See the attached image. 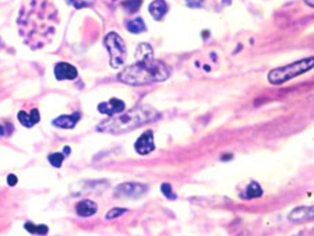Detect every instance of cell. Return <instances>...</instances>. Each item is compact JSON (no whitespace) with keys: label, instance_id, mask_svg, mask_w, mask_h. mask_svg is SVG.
<instances>
[{"label":"cell","instance_id":"obj_1","mask_svg":"<svg viewBox=\"0 0 314 236\" xmlns=\"http://www.w3.org/2000/svg\"><path fill=\"white\" fill-rule=\"evenodd\" d=\"M57 10L49 2H32V7H21L18 25L25 42L29 40V46L41 48L48 44L55 32Z\"/></svg>","mask_w":314,"mask_h":236},{"label":"cell","instance_id":"obj_15","mask_svg":"<svg viewBox=\"0 0 314 236\" xmlns=\"http://www.w3.org/2000/svg\"><path fill=\"white\" fill-rule=\"evenodd\" d=\"M126 28L129 29L132 34H140L147 29V25L143 21V18H136V20H132V21H127L126 24Z\"/></svg>","mask_w":314,"mask_h":236},{"label":"cell","instance_id":"obj_10","mask_svg":"<svg viewBox=\"0 0 314 236\" xmlns=\"http://www.w3.org/2000/svg\"><path fill=\"white\" fill-rule=\"evenodd\" d=\"M149 14L152 16L154 20L161 21L162 18L165 17L166 13H168V5H166L165 0H154L148 7Z\"/></svg>","mask_w":314,"mask_h":236},{"label":"cell","instance_id":"obj_18","mask_svg":"<svg viewBox=\"0 0 314 236\" xmlns=\"http://www.w3.org/2000/svg\"><path fill=\"white\" fill-rule=\"evenodd\" d=\"M25 229L28 230L29 233H35V235H45L48 233L49 228L46 225H34L32 222H27L25 224Z\"/></svg>","mask_w":314,"mask_h":236},{"label":"cell","instance_id":"obj_24","mask_svg":"<svg viewBox=\"0 0 314 236\" xmlns=\"http://www.w3.org/2000/svg\"><path fill=\"white\" fill-rule=\"evenodd\" d=\"M186 5L191 9H199L203 5V0H186Z\"/></svg>","mask_w":314,"mask_h":236},{"label":"cell","instance_id":"obj_16","mask_svg":"<svg viewBox=\"0 0 314 236\" xmlns=\"http://www.w3.org/2000/svg\"><path fill=\"white\" fill-rule=\"evenodd\" d=\"M263 196V189H261V186L257 183V182H251L249 184V187L246 189V193H245V197L246 199H257V197H261Z\"/></svg>","mask_w":314,"mask_h":236},{"label":"cell","instance_id":"obj_2","mask_svg":"<svg viewBox=\"0 0 314 236\" xmlns=\"http://www.w3.org/2000/svg\"><path fill=\"white\" fill-rule=\"evenodd\" d=\"M137 62L126 67L117 74V78L129 86H145L161 83L169 78L171 69L161 60H155L154 51L149 44H140L136 51Z\"/></svg>","mask_w":314,"mask_h":236},{"label":"cell","instance_id":"obj_3","mask_svg":"<svg viewBox=\"0 0 314 236\" xmlns=\"http://www.w3.org/2000/svg\"><path fill=\"white\" fill-rule=\"evenodd\" d=\"M160 117V113L148 105H140L137 108H133L132 110L126 112L119 116H114L109 121H105L97 127L98 132L112 133V134H119V133L129 132L133 129L143 126L144 123L156 121Z\"/></svg>","mask_w":314,"mask_h":236},{"label":"cell","instance_id":"obj_14","mask_svg":"<svg viewBox=\"0 0 314 236\" xmlns=\"http://www.w3.org/2000/svg\"><path fill=\"white\" fill-rule=\"evenodd\" d=\"M310 218H313V208L311 207L295 208V210L289 214V219L295 221V222H300V221H306V219Z\"/></svg>","mask_w":314,"mask_h":236},{"label":"cell","instance_id":"obj_5","mask_svg":"<svg viewBox=\"0 0 314 236\" xmlns=\"http://www.w3.org/2000/svg\"><path fill=\"white\" fill-rule=\"evenodd\" d=\"M103 45L108 49L109 52V63L112 69H119L126 62L127 56V49H126L125 41L122 40V36L116 32H109L103 38Z\"/></svg>","mask_w":314,"mask_h":236},{"label":"cell","instance_id":"obj_11","mask_svg":"<svg viewBox=\"0 0 314 236\" xmlns=\"http://www.w3.org/2000/svg\"><path fill=\"white\" fill-rule=\"evenodd\" d=\"M80 117H81L80 112H75V113H73V115L70 116L66 115L59 116L57 119L53 121V125L57 127H62V129H73V127L78 123Z\"/></svg>","mask_w":314,"mask_h":236},{"label":"cell","instance_id":"obj_26","mask_svg":"<svg viewBox=\"0 0 314 236\" xmlns=\"http://www.w3.org/2000/svg\"><path fill=\"white\" fill-rule=\"evenodd\" d=\"M306 3H307L308 6H314V2H313V0H306Z\"/></svg>","mask_w":314,"mask_h":236},{"label":"cell","instance_id":"obj_13","mask_svg":"<svg viewBox=\"0 0 314 236\" xmlns=\"http://www.w3.org/2000/svg\"><path fill=\"white\" fill-rule=\"evenodd\" d=\"M98 206L91 200H83L75 206V211L80 217H91L97 213Z\"/></svg>","mask_w":314,"mask_h":236},{"label":"cell","instance_id":"obj_9","mask_svg":"<svg viewBox=\"0 0 314 236\" xmlns=\"http://www.w3.org/2000/svg\"><path fill=\"white\" fill-rule=\"evenodd\" d=\"M125 102L117 98H112L98 105V110L105 115H116V113H122L125 110Z\"/></svg>","mask_w":314,"mask_h":236},{"label":"cell","instance_id":"obj_4","mask_svg":"<svg viewBox=\"0 0 314 236\" xmlns=\"http://www.w3.org/2000/svg\"><path fill=\"white\" fill-rule=\"evenodd\" d=\"M314 66V58L308 56V58L303 59V60H297L295 63L288 64L284 67H278V69L271 70L268 73V81L274 86L286 83V81L295 78L297 75L306 73L308 70L313 69Z\"/></svg>","mask_w":314,"mask_h":236},{"label":"cell","instance_id":"obj_19","mask_svg":"<svg viewBox=\"0 0 314 236\" xmlns=\"http://www.w3.org/2000/svg\"><path fill=\"white\" fill-rule=\"evenodd\" d=\"M64 158H66V156H64V154H62V152H53V154H51V155L48 156V160L51 162V165L55 168L62 167Z\"/></svg>","mask_w":314,"mask_h":236},{"label":"cell","instance_id":"obj_21","mask_svg":"<svg viewBox=\"0 0 314 236\" xmlns=\"http://www.w3.org/2000/svg\"><path fill=\"white\" fill-rule=\"evenodd\" d=\"M125 213H127V210H126V208H112V210H109L108 214H106V219L117 218V217L123 215Z\"/></svg>","mask_w":314,"mask_h":236},{"label":"cell","instance_id":"obj_12","mask_svg":"<svg viewBox=\"0 0 314 236\" xmlns=\"http://www.w3.org/2000/svg\"><path fill=\"white\" fill-rule=\"evenodd\" d=\"M41 116H40V112L38 109H32L31 112H18V121L21 122V125L25 127H32L35 126L38 122H40Z\"/></svg>","mask_w":314,"mask_h":236},{"label":"cell","instance_id":"obj_20","mask_svg":"<svg viewBox=\"0 0 314 236\" xmlns=\"http://www.w3.org/2000/svg\"><path fill=\"white\" fill-rule=\"evenodd\" d=\"M71 6L74 9H84V7H90L94 5V0H67Z\"/></svg>","mask_w":314,"mask_h":236},{"label":"cell","instance_id":"obj_25","mask_svg":"<svg viewBox=\"0 0 314 236\" xmlns=\"http://www.w3.org/2000/svg\"><path fill=\"white\" fill-rule=\"evenodd\" d=\"M7 183H9V186H16L17 184V176L16 175H9L7 176Z\"/></svg>","mask_w":314,"mask_h":236},{"label":"cell","instance_id":"obj_7","mask_svg":"<svg viewBox=\"0 0 314 236\" xmlns=\"http://www.w3.org/2000/svg\"><path fill=\"white\" fill-rule=\"evenodd\" d=\"M134 147H136V151H137L140 155H147L149 152H152L155 148L154 134H152V132L148 130V132L144 133L143 136L136 141Z\"/></svg>","mask_w":314,"mask_h":236},{"label":"cell","instance_id":"obj_8","mask_svg":"<svg viewBox=\"0 0 314 236\" xmlns=\"http://www.w3.org/2000/svg\"><path fill=\"white\" fill-rule=\"evenodd\" d=\"M78 75V71L73 64L66 63V62H60L55 66V77L59 81L63 80H74Z\"/></svg>","mask_w":314,"mask_h":236},{"label":"cell","instance_id":"obj_22","mask_svg":"<svg viewBox=\"0 0 314 236\" xmlns=\"http://www.w3.org/2000/svg\"><path fill=\"white\" fill-rule=\"evenodd\" d=\"M161 190L164 193V196L168 197L169 200H175V199H176V194L172 191V186L169 183L162 184V186H161Z\"/></svg>","mask_w":314,"mask_h":236},{"label":"cell","instance_id":"obj_6","mask_svg":"<svg viewBox=\"0 0 314 236\" xmlns=\"http://www.w3.org/2000/svg\"><path fill=\"white\" fill-rule=\"evenodd\" d=\"M147 186L141 183H123L119 184L114 189V196L116 197H130V199H137L143 196L147 191Z\"/></svg>","mask_w":314,"mask_h":236},{"label":"cell","instance_id":"obj_17","mask_svg":"<svg viewBox=\"0 0 314 236\" xmlns=\"http://www.w3.org/2000/svg\"><path fill=\"white\" fill-rule=\"evenodd\" d=\"M143 5V0H126L122 3V7L125 9L129 14L138 12V9Z\"/></svg>","mask_w":314,"mask_h":236},{"label":"cell","instance_id":"obj_23","mask_svg":"<svg viewBox=\"0 0 314 236\" xmlns=\"http://www.w3.org/2000/svg\"><path fill=\"white\" fill-rule=\"evenodd\" d=\"M13 126L10 123H2L0 125V136H9L12 134Z\"/></svg>","mask_w":314,"mask_h":236}]
</instances>
